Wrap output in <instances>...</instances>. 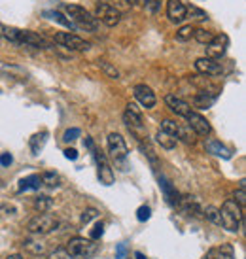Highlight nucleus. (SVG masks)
<instances>
[{"label":"nucleus","instance_id":"f257e3e1","mask_svg":"<svg viewBox=\"0 0 246 259\" xmlns=\"http://www.w3.org/2000/svg\"><path fill=\"white\" fill-rule=\"evenodd\" d=\"M0 32L10 42L19 44V46H29V48H38V50L51 48L48 40H44L42 36H38L36 32H30V30H21L15 29V27H8V25H0Z\"/></svg>","mask_w":246,"mask_h":259},{"label":"nucleus","instance_id":"f03ea898","mask_svg":"<svg viewBox=\"0 0 246 259\" xmlns=\"http://www.w3.org/2000/svg\"><path fill=\"white\" fill-rule=\"evenodd\" d=\"M65 12L68 15V19L74 23V27L78 29H86V30H95L99 29V21H97V17H95L91 12H87L86 8L81 6H76V4H65Z\"/></svg>","mask_w":246,"mask_h":259},{"label":"nucleus","instance_id":"7ed1b4c3","mask_svg":"<svg viewBox=\"0 0 246 259\" xmlns=\"http://www.w3.org/2000/svg\"><path fill=\"white\" fill-rule=\"evenodd\" d=\"M84 146L93 153L95 161H97V166H99V180H101V184H104V186H112L114 180H116V174H114V170H112L110 163L106 161V157L102 155V151L97 150V146H95V142L91 140V137L84 138Z\"/></svg>","mask_w":246,"mask_h":259},{"label":"nucleus","instance_id":"20e7f679","mask_svg":"<svg viewBox=\"0 0 246 259\" xmlns=\"http://www.w3.org/2000/svg\"><path fill=\"white\" fill-rule=\"evenodd\" d=\"M220 218H222V225L225 229L229 233H237L242 223V208L233 199H227L220 208Z\"/></svg>","mask_w":246,"mask_h":259},{"label":"nucleus","instance_id":"39448f33","mask_svg":"<svg viewBox=\"0 0 246 259\" xmlns=\"http://www.w3.org/2000/svg\"><path fill=\"white\" fill-rule=\"evenodd\" d=\"M66 253L72 259H91L97 252V244L91 238L74 237L66 242Z\"/></svg>","mask_w":246,"mask_h":259},{"label":"nucleus","instance_id":"423d86ee","mask_svg":"<svg viewBox=\"0 0 246 259\" xmlns=\"http://www.w3.org/2000/svg\"><path fill=\"white\" fill-rule=\"evenodd\" d=\"M59 227V220L50 214H38L29 222L27 229L32 235H50L51 231H55Z\"/></svg>","mask_w":246,"mask_h":259},{"label":"nucleus","instance_id":"0eeeda50","mask_svg":"<svg viewBox=\"0 0 246 259\" xmlns=\"http://www.w3.org/2000/svg\"><path fill=\"white\" fill-rule=\"evenodd\" d=\"M95 17H97V21L104 23L106 27H116L117 23L121 21V12L108 2H99L95 8Z\"/></svg>","mask_w":246,"mask_h":259},{"label":"nucleus","instance_id":"6e6552de","mask_svg":"<svg viewBox=\"0 0 246 259\" xmlns=\"http://www.w3.org/2000/svg\"><path fill=\"white\" fill-rule=\"evenodd\" d=\"M55 42L61 44L63 48H66V50L70 51H87L91 48V44L86 42L84 38L72 34V32H57L55 34Z\"/></svg>","mask_w":246,"mask_h":259},{"label":"nucleus","instance_id":"1a4fd4ad","mask_svg":"<svg viewBox=\"0 0 246 259\" xmlns=\"http://www.w3.org/2000/svg\"><path fill=\"white\" fill-rule=\"evenodd\" d=\"M106 142H108V153H110V157L112 159H116V161H123V159L127 157L129 148H127L125 138H123L119 133H110Z\"/></svg>","mask_w":246,"mask_h":259},{"label":"nucleus","instance_id":"9d476101","mask_svg":"<svg viewBox=\"0 0 246 259\" xmlns=\"http://www.w3.org/2000/svg\"><path fill=\"white\" fill-rule=\"evenodd\" d=\"M227 46H229V36L224 34V32H220V34H214V38L210 40V44H207L204 53H207L209 59H214V61H216V59L224 57Z\"/></svg>","mask_w":246,"mask_h":259},{"label":"nucleus","instance_id":"9b49d317","mask_svg":"<svg viewBox=\"0 0 246 259\" xmlns=\"http://www.w3.org/2000/svg\"><path fill=\"white\" fill-rule=\"evenodd\" d=\"M186 119H188V127L191 129L193 135H199V137H209L210 135L212 127H210V123L207 121L201 114H197V112L191 110V112L186 115Z\"/></svg>","mask_w":246,"mask_h":259},{"label":"nucleus","instance_id":"f8f14e48","mask_svg":"<svg viewBox=\"0 0 246 259\" xmlns=\"http://www.w3.org/2000/svg\"><path fill=\"white\" fill-rule=\"evenodd\" d=\"M133 95H135V99H137V101L140 102L146 110L153 108V106H155V102H157L155 93L152 91V87H148L146 83H138V85H135Z\"/></svg>","mask_w":246,"mask_h":259},{"label":"nucleus","instance_id":"ddd939ff","mask_svg":"<svg viewBox=\"0 0 246 259\" xmlns=\"http://www.w3.org/2000/svg\"><path fill=\"white\" fill-rule=\"evenodd\" d=\"M167 17L173 23H182L184 19H188V15H186V4L182 0H169L167 2Z\"/></svg>","mask_w":246,"mask_h":259},{"label":"nucleus","instance_id":"4468645a","mask_svg":"<svg viewBox=\"0 0 246 259\" xmlns=\"http://www.w3.org/2000/svg\"><path fill=\"white\" fill-rule=\"evenodd\" d=\"M195 70L201 74H209V76H220V74L224 72V68L220 63H216L214 59H209V57H201L195 61Z\"/></svg>","mask_w":246,"mask_h":259},{"label":"nucleus","instance_id":"2eb2a0df","mask_svg":"<svg viewBox=\"0 0 246 259\" xmlns=\"http://www.w3.org/2000/svg\"><path fill=\"white\" fill-rule=\"evenodd\" d=\"M165 102H167V106L173 110L176 115H182V117H186V115L191 112V106H189L188 102L182 101L180 97H176V95H167Z\"/></svg>","mask_w":246,"mask_h":259},{"label":"nucleus","instance_id":"dca6fc26","mask_svg":"<svg viewBox=\"0 0 246 259\" xmlns=\"http://www.w3.org/2000/svg\"><path fill=\"white\" fill-rule=\"evenodd\" d=\"M159 186H161L163 195H165L167 202H169V204H173V206H176V204L180 202V193L174 189L173 184L167 180V178H159Z\"/></svg>","mask_w":246,"mask_h":259},{"label":"nucleus","instance_id":"f3484780","mask_svg":"<svg viewBox=\"0 0 246 259\" xmlns=\"http://www.w3.org/2000/svg\"><path fill=\"white\" fill-rule=\"evenodd\" d=\"M123 123H125L131 131H144V125H142V115L137 114V112L125 110V112H123Z\"/></svg>","mask_w":246,"mask_h":259},{"label":"nucleus","instance_id":"a211bd4d","mask_svg":"<svg viewBox=\"0 0 246 259\" xmlns=\"http://www.w3.org/2000/svg\"><path fill=\"white\" fill-rule=\"evenodd\" d=\"M40 186H42L40 174H30V176H27V178H21V180H19L17 191L23 193V191H30V189H40Z\"/></svg>","mask_w":246,"mask_h":259},{"label":"nucleus","instance_id":"6ab92c4d","mask_svg":"<svg viewBox=\"0 0 246 259\" xmlns=\"http://www.w3.org/2000/svg\"><path fill=\"white\" fill-rule=\"evenodd\" d=\"M207 259H235V255H233V246L222 244L218 246V248H212L207 253Z\"/></svg>","mask_w":246,"mask_h":259},{"label":"nucleus","instance_id":"aec40b11","mask_svg":"<svg viewBox=\"0 0 246 259\" xmlns=\"http://www.w3.org/2000/svg\"><path fill=\"white\" fill-rule=\"evenodd\" d=\"M207 151L212 153V155H216V157L231 159V151L227 150L222 142H218V140H209V142H207Z\"/></svg>","mask_w":246,"mask_h":259},{"label":"nucleus","instance_id":"412c9836","mask_svg":"<svg viewBox=\"0 0 246 259\" xmlns=\"http://www.w3.org/2000/svg\"><path fill=\"white\" fill-rule=\"evenodd\" d=\"M23 248L32 255H44L46 253V242L40 238H29L23 242Z\"/></svg>","mask_w":246,"mask_h":259},{"label":"nucleus","instance_id":"4be33fe9","mask_svg":"<svg viewBox=\"0 0 246 259\" xmlns=\"http://www.w3.org/2000/svg\"><path fill=\"white\" fill-rule=\"evenodd\" d=\"M44 15L48 17V19H53L55 23H59V25H63V27H66V29H76L74 27V23L68 19V17H65V15L61 14V12H57V10H48V12H44Z\"/></svg>","mask_w":246,"mask_h":259},{"label":"nucleus","instance_id":"5701e85b","mask_svg":"<svg viewBox=\"0 0 246 259\" xmlns=\"http://www.w3.org/2000/svg\"><path fill=\"white\" fill-rule=\"evenodd\" d=\"M214 101H216V95L199 93V95H195L193 104H195V108H199V110H207V108H210V106L214 104Z\"/></svg>","mask_w":246,"mask_h":259},{"label":"nucleus","instance_id":"b1692460","mask_svg":"<svg viewBox=\"0 0 246 259\" xmlns=\"http://www.w3.org/2000/svg\"><path fill=\"white\" fill-rule=\"evenodd\" d=\"M46 140H48V131H42V133H38V135L30 138V150H32L34 155H38L42 151V148L46 146Z\"/></svg>","mask_w":246,"mask_h":259},{"label":"nucleus","instance_id":"393cba45","mask_svg":"<svg viewBox=\"0 0 246 259\" xmlns=\"http://www.w3.org/2000/svg\"><path fill=\"white\" fill-rule=\"evenodd\" d=\"M155 140H157V144H159L161 148H165V150H173L174 146H176V138H174L173 135L165 133V131H157Z\"/></svg>","mask_w":246,"mask_h":259},{"label":"nucleus","instance_id":"a878e982","mask_svg":"<svg viewBox=\"0 0 246 259\" xmlns=\"http://www.w3.org/2000/svg\"><path fill=\"white\" fill-rule=\"evenodd\" d=\"M182 206V210H184V214H193V216H203V208L197 204L195 201H191V199H186V201H180L178 202Z\"/></svg>","mask_w":246,"mask_h":259},{"label":"nucleus","instance_id":"bb28decb","mask_svg":"<svg viewBox=\"0 0 246 259\" xmlns=\"http://www.w3.org/2000/svg\"><path fill=\"white\" fill-rule=\"evenodd\" d=\"M186 15H189V19H193V21H207L209 19V14L197 6H186Z\"/></svg>","mask_w":246,"mask_h":259},{"label":"nucleus","instance_id":"cd10ccee","mask_svg":"<svg viewBox=\"0 0 246 259\" xmlns=\"http://www.w3.org/2000/svg\"><path fill=\"white\" fill-rule=\"evenodd\" d=\"M51 204H53V201H51V197H48V195H40V197L34 199V210H38L40 214L48 212L51 208Z\"/></svg>","mask_w":246,"mask_h":259},{"label":"nucleus","instance_id":"c85d7f7f","mask_svg":"<svg viewBox=\"0 0 246 259\" xmlns=\"http://www.w3.org/2000/svg\"><path fill=\"white\" fill-rule=\"evenodd\" d=\"M184 140V142H188V144H193V133H191V129H189L188 125H180L178 123V131H176V140Z\"/></svg>","mask_w":246,"mask_h":259},{"label":"nucleus","instance_id":"c756f323","mask_svg":"<svg viewBox=\"0 0 246 259\" xmlns=\"http://www.w3.org/2000/svg\"><path fill=\"white\" fill-rule=\"evenodd\" d=\"M203 216L209 220L210 223H214V225H222V218H220V208L216 206H207L203 210Z\"/></svg>","mask_w":246,"mask_h":259},{"label":"nucleus","instance_id":"7c9ffc66","mask_svg":"<svg viewBox=\"0 0 246 259\" xmlns=\"http://www.w3.org/2000/svg\"><path fill=\"white\" fill-rule=\"evenodd\" d=\"M193 38H195L199 44H204V46H207V44H210V40L214 38V34H212L210 30L197 27V29H193Z\"/></svg>","mask_w":246,"mask_h":259},{"label":"nucleus","instance_id":"2f4dec72","mask_svg":"<svg viewBox=\"0 0 246 259\" xmlns=\"http://www.w3.org/2000/svg\"><path fill=\"white\" fill-rule=\"evenodd\" d=\"M40 178H42V184H46V186H50V187L61 186V176H59L57 172H44Z\"/></svg>","mask_w":246,"mask_h":259},{"label":"nucleus","instance_id":"473e14b6","mask_svg":"<svg viewBox=\"0 0 246 259\" xmlns=\"http://www.w3.org/2000/svg\"><path fill=\"white\" fill-rule=\"evenodd\" d=\"M99 66L102 68V72L106 74L108 78L112 79H119V70H117L116 66H112L108 61H99Z\"/></svg>","mask_w":246,"mask_h":259},{"label":"nucleus","instance_id":"72a5a7b5","mask_svg":"<svg viewBox=\"0 0 246 259\" xmlns=\"http://www.w3.org/2000/svg\"><path fill=\"white\" fill-rule=\"evenodd\" d=\"M191 36H193V27L191 25H184V27H180V29L176 30V40L178 42H186Z\"/></svg>","mask_w":246,"mask_h":259},{"label":"nucleus","instance_id":"f704fd0d","mask_svg":"<svg viewBox=\"0 0 246 259\" xmlns=\"http://www.w3.org/2000/svg\"><path fill=\"white\" fill-rule=\"evenodd\" d=\"M159 131H165V133H169V135H173V137L176 138L178 123L173 121V119H163V121H161V129H159Z\"/></svg>","mask_w":246,"mask_h":259},{"label":"nucleus","instance_id":"c9c22d12","mask_svg":"<svg viewBox=\"0 0 246 259\" xmlns=\"http://www.w3.org/2000/svg\"><path fill=\"white\" fill-rule=\"evenodd\" d=\"M161 4H163V0H144V10L153 15L161 10Z\"/></svg>","mask_w":246,"mask_h":259},{"label":"nucleus","instance_id":"e433bc0d","mask_svg":"<svg viewBox=\"0 0 246 259\" xmlns=\"http://www.w3.org/2000/svg\"><path fill=\"white\" fill-rule=\"evenodd\" d=\"M80 129H78V127H72V129H66L65 131V135H63V142H66V144H68V142H74V140H76V138H80Z\"/></svg>","mask_w":246,"mask_h":259},{"label":"nucleus","instance_id":"4c0bfd02","mask_svg":"<svg viewBox=\"0 0 246 259\" xmlns=\"http://www.w3.org/2000/svg\"><path fill=\"white\" fill-rule=\"evenodd\" d=\"M235 202L239 204L240 208L246 204V193H244V180H240L239 191H235Z\"/></svg>","mask_w":246,"mask_h":259},{"label":"nucleus","instance_id":"58836bf2","mask_svg":"<svg viewBox=\"0 0 246 259\" xmlns=\"http://www.w3.org/2000/svg\"><path fill=\"white\" fill-rule=\"evenodd\" d=\"M150 216H152V210H150V206H146V204H142V206L137 210L138 222H146V220H150Z\"/></svg>","mask_w":246,"mask_h":259},{"label":"nucleus","instance_id":"ea45409f","mask_svg":"<svg viewBox=\"0 0 246 259\" xmlns=\"http://www.w3.org/2000/svg\"><path fill=\"white\" fill-rule=\"evenodd\" d=\"M97 216H99V210H97V208L84 210V214H81V223H89L91 220H95Z\"/></svg>","mask_w":246,"mask_h":259},{"label":"nucleus","instance_id":"a19ab883","mask_svg":"<svg viewBox=\"0 0 246 259\" xmlns=\"http://www.w3.org/2000/svg\"><path fill=\"white\" fill-rule=\"evenodd\" d=\"M102 233H104V223H97L93 229H91V233H89V237H91V240H99V238L102 237Z\"/></svg>","mask_w":246,"mask_h":259},{"label":"nucleus","instance_id":"79ce46f5","mask_svg":"<svg viewBox=\"0 0 246 259\" xmlns=\"http://www.w3.org/2000/svg\"><path fill=\"white\" fill-rule=\"evenodd\" d=\"M50 259H68V253H66V250L59 248V250H55V252L50 253Z\"/></svg>","mask_w":246,"mask_h":259},{"label":"nucleus","instance_id":"37998d69","mask_svg":"<svg viewBox=\"0 0 246 259\" xmlns=\"http://www.w3.org/2000/svg\"><path fill=\"white\" fill-rule=\"evenodd\" d=\"M14 163V157L10 153H0V165L2 166H10Z\"/></svg>","mask_w":246,"mask_h":259},{"label":"nucleus","instance_id":"c03bdc74","mask_svg":"<svg viewBox=\"0 0 246 259\" xmlns=\"http://www.w3.org/2000/svg\"><path fill=\"white\" fill-rule=\"evenodd\" d=\"M125 253H127V246H125V244H117L116 259H125Z\"/></svg>","mask_w":246,"mask_h":259},{"label":"nucleus","instance_id":"a18cd8bd","mask_svg":"<svg viewBox=\"0 0 246 259\" xmlns=\"http://www.w3.org/2000/svg\"><path fill=\"white\" fill-rule=\"evenodd\" d=\"M65 157L70 159V161H76L78 159V151L74 150V148H68V150H65Z\"/></svg>","mask_w":246,"mask_h":259},{"label":"nucleus","instance_id":"49530a36","mask_svg":"<svg viewBox=\"0 0 246 259\" xmlns=\"http://www.w3.org/2000/svg\"><path fill=\"white\" fill-rule=\"evenodd\" d=\"M8 259H23L19 253H14V255H8Z\"/></svg>","mask_w":246,"mask_h":259},{"label":"nucleus","instance_id":"de8ad7c7","mask_svg":"<svg viewBox=\"0 0 246 259\" xmlns=\"http://www.w3.org/2000/svg\"><path fill=\"white\" fill-rule=\"evenodd\" d=\"M135 257H137V259H146V255H144V253L137 252V253H135Z\"/></svg>","mask_w":246,"mask_h":259},{"label":"nucleus","instance_id":"09e8293b","mask_svg":"<svg viewBox=\"0 0 246 259\" xmlns=\"http://www.w3.org/2000/svg\"><path fill=\"white\" fill-rule=\"evenodd\" d=\"M125 2H127V4H131V6H135L138 0H125Z\"/></svg>","mask_w":246,"mask_h":259}]
</instances>
